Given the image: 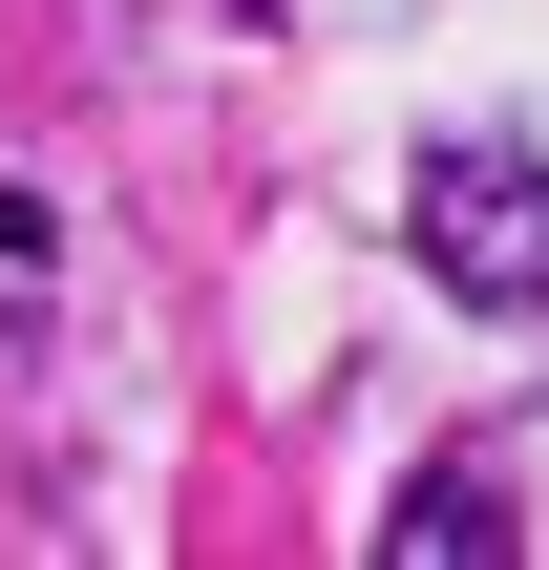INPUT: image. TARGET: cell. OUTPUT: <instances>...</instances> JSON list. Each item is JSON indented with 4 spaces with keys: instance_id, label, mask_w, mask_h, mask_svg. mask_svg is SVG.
<instances>
[{
    "instance_id": "cell-1",
    "label": "cell",
    "mask_w": 549,
    "mask_h": 570,
    "mask_svg": "<svg viewBox=\"0 0 549 570\" xmlns=\"http://www.w3.org/2000/svg\"><path fill=\"white\" fill-rule=\"evenodd\" d=\"M402 233L465 317H549V169L529 148H423L402 169Z\"/></svg>"
},
{
    "instance_id": "cell-2",
    "label": "cell",
    "mask_w": 549,
    "mask_h": 570,
    "mask_svg": "<svg viewBox=\"0 0 549 570\" xmlns=\"http://www.w3.org/2000/svg\"><path fill=\"white\" fill-rule=\"evenodd\" d=\"M529 529V487L487 465V444H444V465H402V508H381V570H487Z\"/></svg>"
}]
</instances>
